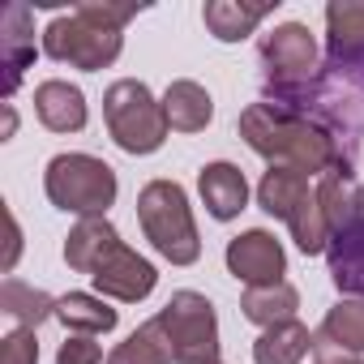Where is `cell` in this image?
Segmentation results:
<instances>
[{"label": "cell", "instance_id": "1", "mask_svg": "<svg viewBox=\"0 0 364 364\" xmlns=\"http://www.w3.org/2000/svg\"><path fill=\"white\" fill-rule=\"evenodd\" d=\"M240 137L253 154L270 159V167H296L304 176H321L343 159L334 137L291 103H249L240 112Z\"/></svg>", "mask_w": 364, "mask_h": 364}, {"label": "cell", "instance_id": "2", "mask_svg": "<svg viewBox=\"0 0 364 364\" xmlns=\"http://www.w3.org/2000/svg\"><path fill=\"white\" fill-rule=\"evenodd\" d=\"M133 5H107V0H82L73 14H60L43 31V52L60 65L99 73L107 69L124 48V22L133 18Z\"/></svg>", "mask_w": 364, "mask_h": 364}, {"label": "cell", "instance_id": "3", "mask_svg": "<svg viewBox=\"0 0 364 364\" xmlns=\"http://www.w3.org/2000/svg\"><path fill=\"white\" fill-rule=\"evenodd\" d=\"M137 223L154 253L171 266H193L202 257V236L189 210V193L176 180H150L137 193Z\"/></svg>", "mask_w": 364, "mask_h": 364}, {"label": "cell", "instance_id": "4", "mask_svg": "<svg viewBox=\"0 0 364 364\" xmlns=\"http://www.w3.org/2000/svg\"><path fill=\"white\" fill-rule=\"evenodd\" d=\"M43 193L56 210L65 215H77V219H99L107 215V206H116V171L95 159V154H56L43 171Z\"/></svg>", "mask_w": 364, "mask_h": 364}, {"label": "cell", "instance_id": "5", "mask_svg": "<svg viewBox=\"0 0 364 364\" xmlns=\"http://www.w3.org/2000/svg\"><path fill=\"white\" fill-rule=\"evenodd\" d=\"M103 120H107L112 141L124 154H154L171 133V124L163 116V99H154L150 86L137 82V77H120V82L107 86Z\"/></svg>", "mask_w": 364, "mask_h": 364}, {"label": "cell", "instance_id": "6", "mask_svg": "<svg viewBox=\"0 0 364 364\" xmlns=\"http://www.w3.org/2000/svg\"><path fill=\"white\" fill-rule=\"evenodd\" d=\"M176 364H219V317L202 291H171V300L154 313Z\"/></svg>", "mask_w": 364, "mask_h": 364}, {"label": "cell", "instance_id": "7", "mask_svg": "<svg viewBox=\"0 0 364 364\" xmlns=\"http://www.w3.org/2000/svg\"><path fill=\"white\" fill-rule=\"evenodd\" d=\"M262 65L279 95H296L317 73V39L304 22H283L262 39Z\"/></svg>", "mask_w": 364, "mask_h": 364}, {"label": "cell", "instance_id": "8", "mask_svg": "<svg viewBox=\"0 0 364 364\" xmlns=\"http://www.w3.org/2000/svg\"><path fill=\"white\" fill-rule=\"evenodd\" d=\"M90 283H95V291H99V296H107V300L137 304V300H146V296L154 291L159 270H154L141 253H133L124 240H116V245H112V249L95 262Z\"/></svg>", "mask_w": 364, "mask_h": 364}, {"label": "cell", "instance_id": "9", "mask_svg": "<svg viewBox=\"0 0 364 364\" xmlns=\"http://www.w3.org/2000/svg\"><path fill=\"white\" fill-rule=\"evenodd\" d=\"M223 262H228V274L240 279L245 287H270V283H283L287 274V253L266 228H249L236 240H228Z\"/></svg>", "mask_w": 364, "mask_h": 364}, {"label": "cell", "instance_id": "10", "mask_svg": "<svg viewBox=\"0 0 364 364\" xmlns=\"http://www.w3.org/2000/svg\"><path fill=\"white\" fill-rule=\"evenodd\" d=\"M198 193H202L210 219L232 223V219L249 206V180H245V171H240L236 163L219 159V163H206V167L198 171Z\"/></svg>", "mask_w": 364, "mask_h": 364}, {"label": "cell", "instance_id": "11", "mask_svg": "<svg viewBox=\"0 0 364 364\" xmlns=\"http://www.w3.org/2000/svg\"><path fill=\"white\" fill-rule=\"evenodd\" d=\"M35 116L52 133H82L90 112H86V95L73 82L52 77V82H39L35 86Z\"/></svg>", "mask_w": 364, "mask_h": 364}, {"label": "cell", "instance_id": "12", "mask_svg": "<svg viewBox=\"0 0 364 364\" xmlns=\"http://www.w3.org/2000/svg\"><path fill=\"white\" fill-rule=\"evenodd\" d=\"M0 60H5V99H14L22 73L35 60V39H31V5H9L0 18Z\"/></svg>", "mask_w": 364, "mask_h": 364}, {"label": "cell", "instance_id": "13", "mask_svg": "<svg viewBox=\"0 0 364 364\" xmlns=\"http://www.w3.org/2000/svg\"><path fill=\"white\" fill-rule=\"evenodd\" d=\"M330 279L351 300H364V215L330 236Z\"/></svg>", "mask_w": 364, "mask_h": 364}, {"label": "cell", "instance_id": "14", "mask_svg": "<svg viewBox=\"0 0 364 364\" xmlns=\"http://www.w3.org/2000/svg\"><path fill=\"white\" fill-rule=\"evenodd\" d=\"M163 116L176 133H202L210 120H215V99L202 82H189L180 77L163 90Z\"/></svg>", "mask_w": 364, "mask_h": 364}, {"label": "cell", "instance_id": "15", "mask_svg": "<svg viewBox=\"0 0 364 364\" xmlns=\"http://www.w3.org/2000/svg\"><path fill=\"white\" fill-rule=\"evenodd\" d=\"M313 189H317L313 176H304V171H296V167H266V176L257 180V206H262L266 215H274V219L287 223Z\"/></svg>", "mask_w": 364, "mask_h": 364}, {"label": "cell", "instance_id": "16", "mask_svg": "<svg viewBox=\"0 0 364 364\" xmlns=\"http://www.w3.org/2000/svg\"><path fill=\"white\" fill-rule=\"evenodd\" d=\"M313 347H330L338 355H364V300H351V296L338 300L321 317Z\"/></svg>", "mask_w": 364, "mask_h": 364}, {"label": "cell", "instance_id": "17", "mask_svg": "<svg viewBox=\"0 0 364 364\" xmlns=\"http://www.w3.org/2000/svg\"><path fill=\"white\" fill-rule=\"evenodd\" d=\"M274 14V5H245V0H210L202 9V22L206 31L219 39V43H240L249 39L266 18Z\"/></svg>", "mask_w": 364, "mask_h": 364}, {"label": "cell", "instance_id": "18", "mask_svg": "<svg viewBox=\"0 0 364 364\" xmlns=\"http://www.w3.org/2000/svg\"><path fill=\"white\" fill-rule=\"evenodd\" d=\"M313 351V334L304 321H279L270 330L257 334L253 343V364H304V355Z\"/></svg>", "mask_w": 364, "mask_h": 364}, {"label": "cell", "instance_id": "19", "mask_svg": "<svg viewBox=\"0 0 364 364\" xmlns=\"http://www.w3.org/2000/svg\"><path fill=\"white\" fill-rule=\"evenodd\" d=\"M116 240H120V232L107 223V215H99V219H77L73 232H69V240H65V262H69V270L90 274L95 262H99Z\"/></svg>", "mask_w": 364, "mask_h": 364}, {"label": "cell", "instance_id": "20", "mask_svg": "<svg viewBox=\"0 0 364 364\" xmlns=\"http://www.w3.org/2000/svg\"><path fill=\"white\" fill-rule=\"evenodd\" d=\"M56 321L65 326V330H77V334H107V330H116V321H120V313L103 300V296H90V291H69V296H60L56 300Z\"/></svg>", "mask_w": 364, "mask_h": 364}, {"label": "cell", "instance_id": "21", "mask_svg": "<svg viewBox=\"0 0 364 364\" xmlns=\"http://www.w3.org/2000/svg\"><path fill=\"white\" fill-rule=\"evenodd\" d=\"M296 309H300V291L287 279L283 283H270V287H245V296H240V313L253 326H262V330H270L279 321H291Z\"/></svg>", "mask_w": 364, "mask_h": 364}, {"label": "cell", "instance_id": "22", "mask_svg": "<svg viewBox=\"0 0 364 364\" xmlns=\"http://www.w3.org/2000/svg\"><path fill=\"white\" fill-rule=\"evenodd\" d=\"M0 309H5V317L18 321V330H39L48 317H56V296H48L22 279H5L0 283Z\"/></svg>", "mask_w": 364, "mask_h": 364}, {"label": "cell", "instance_id": "23", "mask_svg": "<svg viewBox=\"0 0 364 364\" xmlns=\"http://www.w3.org/2000/svg\"><path fill=\"white\" fill-rule=\"evenodd\" d=\"M107 364H176L171 343H167V334H163L159 317H150V321H146V326H137L124 343H116V347H112V355H107Z\"/></svg>", "mask_w": 364, "mask_h": 364}, {"label": "cell", "instance_id": "24", "mask_svg": "<svg viewBox=\"0 0 364 364\" xmlns=\"http://www.w3.org/2000/svg\"><path fill=\"white\" fill-rule=\"evenodd\" d=\"M0 364H39L35 330H9L5 338H0Z\"/></svg>", "mask_w": 364, "mask_h": 364}, {"label": "cell", "instance_id": "25", "mask_svg": "<svg viewBox=\"0 0 364 364\" xmlns=\"http://www.w3.org/2000/svg\"><path fill=\"white\" fill-rule=\"evenodd\" d=\"M56 364H107V360H103V347H99L90 334H73V338L60 343Z\"/></svg>", "mask_w": 364, "mask_h": 364}, {"label": "cell", "instance_id": "26", "mask_svg": "<svg viewBox=\"0 0 364 364\" xmlns=\"http://www.w3.org/2000/svg\"><path fill=\"white\" fill-rule=\"evenodd\" d=\"M5 223H9V253H5V266L0 270H14L18 266V253H22V228H18V219H14V210H5Z\"/></svg>", "mask_w": 364, "mask_h": 364}, {"label": "cell", "instance_id": "27", "mask_svg": "<svg viewBox=\"0 0 364 364\" xmlns=\"http://www.w3.org/2000/svg\"><path fill=\"white\" fill-rule=\"evenodd\" d=\"M313 355H317V364H364L360 355H338L330 347H313Z\"/></svg>", "mask_w": 364, "mask_h": 364}, {"label": "cell", "instance_id": "28", "mask_svg": "<svg viewBox=\"0 0 364 364\" xmlns=\"http://www.w3.org/2000/svg\"><path fill=\"white\" fill-rule=\"evenodd\" d=\"M14 129H18V116H14V107H5V137H14Z\"/></svg>", "mask_w": 364, "mask_h": 364}]
</instances>
